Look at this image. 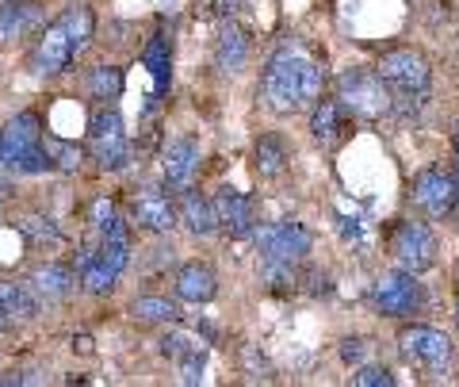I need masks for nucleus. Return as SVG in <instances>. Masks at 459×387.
Wrapping results in <instances>:
<instances>
[{"instance_id": "f257e3e1", "label": "nucleus", "mask_w": 459, "mask_h": 387, "mask_svg": "<svg viewBox=\"0 0 459 387\" xmlns=\"http://www.w3.org/2000/svg\"><path fill=\"white\" fill-rule=\"evenodd\" d=\"M322 89H325V69L318 62H310L295 42H283L264 62L261 96L276 116H291L303 104H318Z\"/></svg>"}, {"instance_id": "f03ea898", "label": "nucleus", "mask_w": 459, "mask_h": 387, "mask_svg": "<svg viewBox=\"0 0 459 387\" xmlns=\"http://www.w3.org/2000/svg\"><path fill=\"white\" fill-rule=\"evenodd\" d=\"M256 272L272 292H291L299 284L295 265L310 253V231L295 219H280L268 226H256Z\"/></svg>"}, {"instance_id": "7ed1b4c3", "label": "nucleus", "mask_w": 459, "mask_h": 387, "mask_svg": "<svg viewBox=\"0 0 459 387\" xmlns=\"http://www.w3.org/2000/svg\"><path fill=\"white\" fill-rule=\"evenodd\" d=\"M42 119L39 111H16L4 127H0V169L16 177H39L50 173V157L42 150Z\"/></svg>"}, {"instance_id": "20e7f679", "label": "nucleus", "mask_w": 459, "mask_h": 387, "mask_svg": "<svg viewBox=\"0 0 459 387\" xmlns=\"http://www.w3.org/2000/svg\"><path fill=\"white\" fill-rule=\"evenodd\" d=\"M337 104L352 119H383L394 111V96L376 69L349 66L337 74Z\"/></svg>"}, {"instance_id": "39448f33", "label": "nucleus", "mask_w": 459, "mask_h": 387, "mask_svg": "<svg viewBox=\"0 0 459 387\" xmlns=\"http://www.w3.org/2000/svg\"><path fill=\"white\" fill-rule=\"evenodd\" d=\"M89 154L104 173H119L131 162V142L123 131V116L115 104H100L89 116Z\"/></svg>"}, {"instance_id": "423d86ee", "label": "nucleus", "mask_w": 459, "mask_h": 387, "mask_svg": "<svg viewBox=\"0 0 459 387\" xmlns=\"http://www.w3.org/2000/svg\"><path fill=\"white\" fill-rule=\"evenodd\" d=\"M371 307L386 319H406V314H418L425 303V288L418 284V277L406 268H394V272H383V277L371 284Z\"/></svg>"}, {"instance_id": "0eeeda50", "label": "nucleus", "mask_w": 459, "mask_h": 387, "mask_svg": "<svg viewBox=\"0 0 459 387\" xmlns=\"http://www.w3.org/2000/svg\"><path fill=\"white\" fill-rule=\"evenodd\" d=\"M437 234L429 231L425 223H413V219H402L394 226V234H391V253H394V261L413 272V277H421V272H429L437 265Z\"/></svg>"}, {"instance_id": "6e6552de", "label": "nucleus", "mask_w": 459, "mask_h": 387, "mask_svg": "<svg viewBox=\"0 0 459 387\" xmlns=\"http://www.w3.org/2000/svg\"><path fill=\"white\" fill-rule=\"evenodd\" d=\"M410 199L413 207H421L429 219H444L459 207V177L448 173V169H421L410 184Z\"/></svg>"}, {"instance_id": "1a4fd4ad", "label": "nucleus", "mask_w": 459, "mask_h": 387, "mask_svg": "<svg viewBox=\"0 0 459 387\" xmlns=\"http://www.w3.org/2000/svg\"><path fill=\"white\" fill-rule=\"evenodd\" d=\"M376 74L386 81V89H394L398 96H425L429 92V81H433V74H429V62L421 58L418 50H391L383 54Z\"/></svg>"}, {"instance_id": "9d476101", "label": "nucleus", "mask_w": 459, "mask_h": 387, "mask_svg": "<svg viewBox=\"0 0 459 387\" xmlns=\"http://www.w3.org/2000/svg\"><path fill=\"white\" fill-rule=\"evenodd\" d=\"M398 349L410 365L429 368V372L448 368V361H452V338L437 326H406L398 334Z\"/></svg>"}, {"instance_id": "9b49d317", "label": "nucleus", "mask_w": 459, "mask_h": 387, "mask_svg": "<svg viewBox=\"0 0 459 387\" xmlns=\"http://www.w3.org/2000/svg\"><path fill=\"white\" fill-rule=\"evenodd\" d=\"M131 223L146 234H169L177 226V207L157 184H142L131 192Z\"/></svg>"}, {"instance_id": "f8f14e48", "label": "nucleus", "mask_w": 459, "mask_h": 387, "mask_svg": "<svg viewBox=\"0 0 459 387\" xmlns=\"http://www.w3.org/2000/svg\"><path fill=\"white\" fill-rule=\"evenodd\" d=\"M211 207H214V219H219L222 231H230V238H249L256 226V204L246 196V192H238L234 184H222L219 192L211 196Z\"/></svg>"}, {"instance_id": "ddd939ff", "label": "nucleus", "mask_w": 459, "mask_h": 387, "mask_svg": "<svg viewBox=\"0 0 459 387\" xmlns=\"http://www.w3.org/2000/svg\"><path fill=\"white\" fill-rule=\"evenodd\" d=\"M74 42H69L65 35V27L62 23H50L47 31L39 35L35 42V50H31V74L35 77H57V74H65L69 66H74Z\"/></svg>"}, {"instance_id": "4468645a", "label": "nucleus", "mask_w": 459, "mask_h": 387, "mask_svg": "<svg viewBox=\"0 0 459 387\" xmlns=\"http://www.w3.org/2000/svg\"><path fill=\"white\" fill-rule=\"evenodd\" d=\"M195 165H199V146L195 138H172L165 154H161V177H165V189L169 192H184L195 177Z\"/></svg>"}, {"instance_id": "2eb2a0df", "label": "nucleus", "mask_w": 459, "mask_h": 387, "mask_svg": "<svg viewBox=\"0 0 459 387\" xmlns=\"http://www.w3.org/2000/svg\"><path fill=\"white\" fill-rule=\"evenodd\" d=\"M172 292L184 303H211L214 292H219V277H214V268L207 261H188L172 277Z\"/></svg>"}, {"instance_id": "dca6fc26", "label": "nucleus", "mask_w": 459, "mask_h": 387, "mask_svg": "<svg viewBox=\"0 0 459 387\" xmlns=\"http://www.w3.org/2000/svg\"><path fill=\"white\" fill-rule=\"evenodd\" d=\"M246 58H249L246 31H241L238 23L222 20L219 35H214V69H219V74H238V69L246 66Z\"/></svg>"}, {"instance_id": "f3484780", "label": "nucleus", "mask_w": 459, "mask_h": 387, "mask_svg": "<svg viewBox=\"0 0 459 387\" xmlns=\"http://www.w3.org/2000/svg\"><path fill=\"white\" fill-rule=\"evenodd\" d=\"M27 284L39 292V299H47V303H57V299H65L69 292H74V268L65 265H35L31 277H27Z\"/></svg>"}, {"instance_id": "a211bd4d", "label": "nucleus", "mask_w": 459, "mask_h": 387, "mask_svg": "<svg viewBox=\"0 0 459 387\" xmlns=\"http://www.w3.org/2000/svg\"><path fill=\"white\" fill-rule=\"evenodd\" d=\"M180 223L188 226L192 238H211L214 231H219V219H214L211 199H204V196L192 192V189L180 192Z\"/></svg>"}, {"instance_id": "6ab92c4d", "label": "nucleus", "mask_w": 459, "mask_h": 387, "mask_svg": "<svg viewBox=\"0 0 459 387\" xmlns=\"http://www.w3.org/2000/svg\"><path fill=\"white\" fill-rule=\"evenodd\" d=\"M42 307L39 292L31 284H20V280H0V311L8 314V319H20V322H31Z\"/></svg>"}, {"instance_id": "aec40b11", "label": "nucleus", "mask_w": 459, "mask_h": 387, "mask_svg": "<svg viewBox=\"0 0 459 387\" xmlns=\"http://www.w3.org/2000/svg\"><path fill=\"white\" fill-rule=\"evenodd\" d=\"M142 66H146L150 77H153V96L169 92V81H172V50H169V39L161 31L146 39V47H142Z\"/></svg>"}, {"instance_id": "412c9836", "label": "nucleus", "mask_w": 459, "mask_h": 387, "mask_svg": "<svg viewBox=\"0 0 459 387\" xmlns=\"http://www.w3.org/2000/svg\"><path fill=\"white\" fill-rule=\"evenodd\" d=\"M253 169L261 180H276L287 169V146L280 135H261L253 146Z\"/></svg>"}, {"instance_id": "4be33fe9", "label": "nucleus", "mask_w": 459, "mask_h": 387, "mask_svg": "<svg viewBox=\"0 0 459 387\" xmlns=\"http://www.w3.org/2000/svg\"><path fill=\"white\" fill-rule=\"evenodd\" d=\"M57 23L65 27L69 42H74V54L81 58V54L89 50L92 35H96V16H92V8H89V4H74V8L62 12V20H57Z\"/></svg>"}, {"instance_id": "5701e85b", "label": "nucleus", "mask_w": 459, "mask_h": 387, "mask_svg": "<svg viewBox=\"0 0 459 387\" xmlns=\"http://www.w3.org/2000/svg\"><path fill=\"white\" fill-rule=\"evenodd\" d=\"M39 23V4L35 0H8L4 8H0V35L4 39H20L27 27Z\"/></svg>"}, {"instance_id": "b1692460", "label": "nucleus", "mask_w": 459, "mask_h": 387, "mask_svg": "<svg viewBox=\"0 0 459 387\" xmlns=\"http://www.w3.org/2000/svg\"><path fill=\"white\" fill-rule=\"evenodd\" d=\"M337 131H341V104L322 96L310 111V138L318 142V146H329V142L337 138Z\"/></svg>"}, {"instance_id": "393cba45", "label": "nucleus", "mask_w": 459, "mask_h": 387, "mask_svg": "<svg viewBox=\"0 0 459 387\" xmlns=\"http://www.w3.org/2000/svg\"><path fill=\"white\" fill-rule=\"evenodd\" d=\"M89 96L92 100H100V104H111L115 96L123 92V84H126V77H123V69L119 66H92L89 69Z\"/></svg>"}, {"instance_id": "a878e982", "label": "nucleus", "mask_w": 459, "mask_h": 387, "mask_svg": "<svg viewBox=\"0 0 459 387\" xmlns=\"http://www.w3.org/2000/svg\"><path fill=\"white\" fill-rule=\"evenodd\" d=\"M131 319H138V322H180V307L165 295H138L131 303Z\"/></svg>"}, {"instance_id": "bb28decb", "label": "nucleus", "mask_w": 459, "mask_h": 387, "mask_svg": "<svg viewBox=\"0 0 459 387\" xmlns=\"http://www.w3.org/2000/svg\"><path fill=\"white\" fill-rule=\"evenodd\" d=\"M42 150H47V157H50V165H54V169H62V173H77L81 150L74 146V142L54 138V135H42Z\"/></svg>"}, {"instance_id": "cd10ccee", "label": "nucleus", "mask_w": 459, "mask_h": 387, "mask_svg": "<svg viewBox=\"0 0 459 387\" xmlns=\"http://www.w3.org/2000/svg\"><path fill=\"white\" fill-rule=\"evenodd\" d=\"M20 231L27 238H35V242H50V246H57L62 242V231H57V223L47 219V215H23L20 219Z\"/></svg>"}, {"instance_id": "c85d7f7f", "label": "nucleus", "mask_w": 459, "mask_h": 387, "mask_svg": "<svg viewBox=\"0 0 459 387\" xmlns=\"http://www.w3.org/2000/svg\"><path fill=\"white\" fill-rule=\"evenodd\" d=\"M161 353L172 356V361H180V356H188V353H204V341L184 334V330H172V334L161 338Z\"/></svg>"}, {"instance_id": "c756f323", "label": "nucleus", "mask_w": 459, "mask_h": 387, "mask_svg": "<svg viewBox=\"0 0 459 387\" xmlns=\"http://www.w3.org/2000/svg\"><path fill=\"white\" fill-rule=\"evenodd\" d=\"M356 387H394V372L386 368V365H364V368H356V376H352Z\"/></svg>"}, {"instance_id": "7c9ffc66", "label": "nucleus", "mask_w": 459, "mask_h": 387, "mask_svg": "<svg viewBox=\"0 0 459 387\" xmlns=\"http://www.w3.org/2000/svg\"><path fill=\"white\" fill-rule=\"evenodd\" d=\"M119 219V211H115V204L108 196H100V199H92V207H89V223H92V234H104L108 226Z\"/></svg>"}, {"instance_id": "2f4dec72", "label": "nucleus", "mask_w": 459, "mask_h": 387, "mask_svg": "<svg viewBox=\"0 0 459 387\" xmlns=\"http://www.w3.org/2000/svg\"><path fill=\"white\" fill-rule=\"evenodd\" d=\"M204 368H207V356L204 353H188V356H180L177 361V383H199L204 380Z\"/></svg>"}, {"instance_id": "473e14b6", "label": "nucleus", "mask_w": 459, "mask_h": 387, "mask_svg": "<svg viewBox=\"0 0 459 387\" xmlns=\"http://www.w3.org/2000/svg\"><path fill=\"white\" fill-rule=\"evenodd\" d=\"M238 8H241V0H204V4L195 8V16H204V20H230Z\"/></svg>"}, {"instance_id": "72a5a7b5", "label": "nucleus", "mask_w": 459, "mask_h": 387, "mask_svg": "<svg viewBox=\"0 0 459 387\" xmlns=\"http://www.w3.org/2000/svg\"><path fill=\"white\" fill-rule=\"evenodd\" d=\"M368 338H344L341 341V361L344 365H360L364 361V356H368Z\"/></svg>"}, {"instance_id": "f704fd0d", "label": "nucleus", "mask_w": 459, "mask_h": 387, "mask_svg": "<svg viewBox=\"0 0 459 387\" xmlns=\"http://www.w3.org/2000/svg\"><path fill=\"white\" fill-rule=\"evenodd\" d=\"M303 284H307V295H314V299H318V295H329V292H333V284H329V277H325V272H322V268H310V272H307V277H303Z\"/></svg>"}, {"instance_id": "c9c22d12", "label": "nucleus", "mask_w": 459, "mask_h": 387, "mask_svg": "<svg viewBox=\"0 0 459 387\" xmlns=\"http://www.w3.org/2000/svg\"><path fill=\"white\" fill-rule=\"evenodd\" d=\"M47 376L42 372H35V368H20V372H8V376H0V383L4 387H12V383H42Z\"/></svg>"}, {"instance_id": "e433bc0d", "label": "nucleus", "mask_w": 459, "mask_h": 387, "mask_svg": "<svg viewBox=\"0 0 459 387\" xmlns=\"http://www.w3.org/2000/svg\"><path fill=\"white\" fill-rule=\"evenodd\" d=\"M153 257H150V268H169L172 261H177V257H172V246L165 250V246H157V250H150Z\"/></svg>"}, {"instance_id": "4c0bfd02", "label": "nucleus", "mask_w": 459, "mask_h": 387, "mask_svg": "<svg viewBox=\"0 0 459 387\" xmlns=\"http://www.w3.org/2000/svg\"><path fill=\"white\" fill-rule=\"evenodd\" d=\"M452 150H455V165H459V119L452 123Z\"/></svg>"}, {"instance_id": "58836bf2", "label": "nucleus", "mask_w": 459, "mask_h": 387, "mask_svg": "<svg viewBox=\"0 0 459 387\" xmlns=\"http://www.w3.org/2000/svg\"><path fill=\"white\" fill-rule=\"evenodd\" d=\"M4 196H8V180L0 177V204H4Z\"/></svg>"}, {"instance_id": "ea45409f", "label": "nucleus", "mask_w": 459, "mask_h": 387, "mask_svg": "<svg viewBox=\"0 0 459 387\" xmlns=\"http://www.w3.org/2000/svg\"><path fill=\"white\" fill-rule=\"evenodd\" d=\"M4 326H8V314H4V311H0V330H4Z\"/></svg>"}, {"instance_id": "a19ab883", "label": "nucleus", "mask_w": 459, "mask_h": 387, "mask_svg": "<svg viewBox=\"0 0 459 387\" xmlns=\"http://www.w3.org/2000/svg\"><path fill=\"white\" fill-rule=\"evenodd\" d=\"M455 319H459V307H455Z\"/></svg>"}]
</instances>
